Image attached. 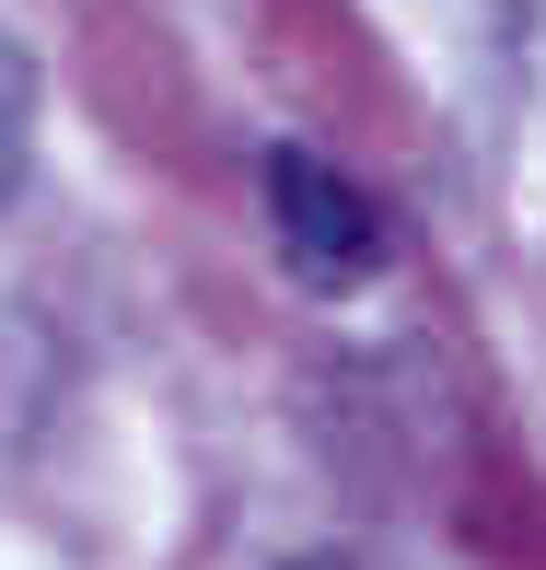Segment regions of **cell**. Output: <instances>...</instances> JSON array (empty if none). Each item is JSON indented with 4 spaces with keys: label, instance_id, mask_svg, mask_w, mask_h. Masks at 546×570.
Here are the masks:
<instances>
[{
    "label": "cell",
    "instance_id": "obj_1",
    "mask_svg": "<svg viewBox=\"0 0 546 570\" xmlns=\"http://www.w3.org/2000/svg\"><path fill=\"white\" fill-rule=\"evenodd\" d=\"M268 222H279V256H291L302 292H360L384 268V210L315 151H268Z\"/></svg>",
    "mask_w": 546,
    "mask_h": 570
}]
</instances>
